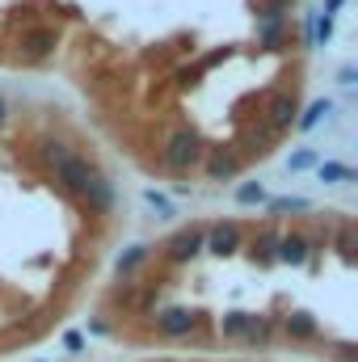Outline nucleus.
<instances>
[{"label": "nucleus", "instance_id": "nucleus-15", "mask_svg": "<svg viewBox=\"0 0 358 362\" xmlns=\"http://www.w3.org/2000/svg\"><path fill=\"white\" fill-rule=\"evenodd\" d=\"M148 253H152L148 245H131V249H127V253H122V257L114 262V270H118V278H127V274H135L139 266H144V262H148Z\"/></svg>", "mask_w": 358, "mask_h": 362}, {"label": "nucleus", "instance_id": "nucleus-24", "mask_svg": "<svg viewBox=\"0 0 358 362\" xmlns=\"http://www.w3.org/2000/svg\"><path fill=\"white\" fill-rule=\"evenodd\" d=\"M38 148H42V160H51V165H59L68 156V144H59V139H42Z\"/></svg>", "mask_w": 358, "mask_h": 362}, {"label": "nucleus", "instance_id": "nucleus-7", "mask_svg": "<svg viewBox=\"0 0 358 362\" xmlns=\"http://www.w3.org/2000/svg\"><path fill=\"white\" fill-rule=\"evenodd\" d=\"M202 169H207V181H236L241 177V156L232 148H211L202 152Z\"/></svg>", "mask_w": 358, "mask_h": 362}, {"label": "nucleus", "instance_id": "nucleus-31", "mask_svg": "<svg viewBox=\"0 0 358 362\" xmlns=\"http://www.w3.org/2000/svg\"><path fill=\"white\" fill-rule=\"evenodd\" d=\"M4 118H8V101L0 97V122H4Z\"/></svg>", "mask_w": 358, "mask_h": 362}, {"label": "nucleus", "instance_id": "nucleus-22", "mask_svg": "<svg viewBox=\"0 0 358 362\" xmlns=\"http://www.w3.org/2000/svg\"><path fill=\"white\" fill-rule=\"evenodd\" d=\"M161 295H165V282H148V286L139 291V299H135V308H139V312H148L152 303H161Z\"/></svg>", "mask_w": 358, "mask_h": 362}, {"label": "nucleus", "instance_id": "nucleus-9", "mask_svg": "<svg viewBox=\"0 0 358 362\" xmlns=\"http://www.w3.org/2000/svg\"><path fill=\"white\" fill-rule=\"evenodd\" d=\"M81 202L89 206L93 215H110L118 198H114V185H110V181L101 177V173H93V177H89V185L81 189Z\"/></svg>", "mask_w": 358, "mask_h": 362}, {"label": "nucleus", "instance_id": "nucleus-30", "mask_svg": "<svg viewBox=\"0 0 358 362\" xmlns=\"http://www.w3.org/2000/svg\"><path fill=\"white\" fill-rule=\"evenodd\" d=\"M342 4H346V0H329V4H325V17H329L333 8H342Z\"/></svg>", "mask_w": 358, "mask_h": 362}, {"label": "nucleus", "instance_id": "nucleus-19", "mask_svg": "<svg viewBox=\"0 0 358 362\" xmlns=\"http://www.w3.org/2000/svg\"><path fill=\"white\" fill-rule=\"evenodd\" d=\"M287 8H291V0H258L262 21H282V17H287Z\"/></svg>", "mask_w": 358, "mask_h": 362}, {"label": "nucleus", "instance_id": "nucleus-13", "mask_svg": "<svg viewBox=\"0 0 358 362\" xmlns=\"http://www.w3.org/2000/svg\"><path fill=\"white\" fill-rule=\"evenodd\" d=\"M245 346H253V350H266L270 341H274V320H266V316H253V325H249V333L241 337Z\"/></svg>", "mask_w": 358, "mask_h": 362}, {"label": "nucleus", "instance_id": "nucleus-27", "mask_svg": "<svg viewBox=\"0 0 358 362\" xmlns=\"http://www.w3.org/2000/svg\"><path fill=\"white\" fill-rule=\"evenodd\" d=\"M312 165H316V152H308V148L291 156V169H295V173H299V169H312Z\"/></svg>", "mask_w": 358, "mask_h": 362}, {"label": "nucleus", "instance_id": "nucleus-16", "mask_svg": "<svg viewBox=\"0 0 358 362\" xmlns=\"http://www.w3.org/2000/svg\"><path fill=\"white\" fill-rule=\"evenodd\" d=\"M325 114H333V101H325V97H321V101H312V105L304 110V118H299L295 127H299V131H316Z\"/></svg>", "mask_w": 358, "mask_h": 362}, {"label": "nucleus", "instance_id": "nucleus-5", "mask_svg": "<svg viewBox=\"0 0 358 362\" xmlns=\"http://www.w3.org/2000/svg\"><path fill=\"white\" fill-rule=\"evenodd\" d=\"M93 173H97V169H93L85 156H76V152H68V156L55 165V181H59V189H64V194H72V198H81V189L89 185Z\"/></svg>", "mask_w": 358, "mask_h": 362}, {"label": "nucleus", "instance_id": "nucleus-29", "mask_svg": "<svg viewBox=\"0 0 358 362\" xmlns=\"http://www.w3.org/2000/svg\"><path fill=\"white\" fill-rule=\"evenodd\" d=\"M337 81H342V85H354L358 72H354V68H342V72H337Z\"/></svg>", "mask_w": 358, "mask_h": 362}, {"label": "nucleus", "instance_id": "nucleus-23", "mask_svg": "<svg viewBox=\"0 0 358 362\" xmlns=\"http://www.w3.org/2000/svg\"><path fill=\"white\" fill-rule=\"evenodd\" d=\"M337 249H342V257H350V253H354V223H350V219H342V223H337Z\"/></svg>", "mask_w": 358, "mask_h": 362}, {"label": "nucleus", "instance_id": "nucleus-1", "mask_svg": "<svg viewBox=\"0 0 358 362\" xmlns=\"http://www.w3.org/2000/svg\"><path fill=\"white\" fill-rule=\"evenodd\" d=\"M161 165H165L169 173H190V169L202 165V144H198V135H194L190 127L169 131V139H165V148H161Z\"/></svg>", "mask_w": 358, "mask_h": 362}, {"label": "nucleus", "instance_id": "nucleus-26", "mask_svg": "<svg viewBox=\"0 0 358 362\" xmlns=\"http://www.w3.org/2000/svg\"><path fill=\"white\" fill-rule=\"evenodd\" d=\"M312 30H316V42H321V47H325V42H329V38H333V17H321V21H316V25H312Z\"/></svg>", "mask_w": 358, "mask_h": 362}, {"label": "nucleus", "instance_id": "nucleus-20", "mask_svg": "<svg viewBox=\"0 0 358 362\" xmlns=\"http://www.w3.org/2000/svg\"><path fill=\"white\" fill-rule=\"evenodd\" d=\"M270 211H274V215H287V211H312V202L299 198V194H291V198H274Z\"/></svg>", "mask_w": 358, "mask_h": 362}, {"label": "nucleus", "instance_id": "nucleus-12", "mask_svg": "<svg viewBox=\"0 0 358 362\" xmlns=\"http://www.w3.org/2000/svg\"><path fill=\"white\" fill-rule=\"evenodd\" d=\"M282 333L295 337V341H308V337H316V320H312L308 312H291V316L282 320Z\"/></svg>", "mask_w": 358, "mask_h": 362}, {"label": "nucleus", "instance_id": "nucleus-28", "mask_svg": "<svg viewBox=\"0 0 358 362\" xmlns=\"http://www.w3.org/2000/svg\"><path fill=\"white\" fill-rule=\"evenodd\" d=\"M64 346H68L72 354H81V350H85V337H81V333H64Z\"/></svg>", "mask_w": 358, "mask_h": 362}, {"label": "nucleus", "instance_id": "nucleus-18", "mask_svg": "<svg viewBox=\"0 0 358 362\" xmlns=\"http://www.w3.org/2000/svg\"><path fill=\"white\" fill-rule=\"evenodd\" d=\"M321 181L346 185V181H354V169H346V165H337V160H325V165H321Z\"/></svg>", "mask_w": 358, "mask_h": 362}, {"label": "nucleus", "instance_id": "nucleus-6", "mask_svg": "<svg viewBox=\"0 0 358 362\" xmlns=\"http://www.w3.org/2000/svg\"><path fill=\"white\" fill-rule=\"evenodd\" d=\"M241 245H245V236H241V223H232V219L211 223V228H207V240H202V249L215 253V257H232Z\"/></svg>", "mask_w": 358, "mask_h": 362}, {"label": "nucleus", "instance_id": "nucleus-32", "mask_svg": "<svg viewBox=\"0 0 358 362\" xmlns=\"http://www.w3.org/2000/svg\"><path fill=\"white\" fill-rule=\"evenodd\" d=\"M156 362H173V358H156Z\"/></svg>", "mask_w": 358, "mask_h": 362}, {"label": "nucleus", "instance_id": "nucleus-10", "mask_svg": "<svg viewBox=\"0 0 358 362\" xmlns=\"http://www.w3.org/2000/svg\"><path fill=\"white\" fill-rule=\"evenodd\" d=\"M308 257H312V236H304V232H278V262L304 266Z\"/></svg>", "mask_w": 358, "mask_h": 362}, {"label": "nucleus", "instance_id": "nucleus-17", "mask_svg": "<svg viewBox=\"0 0 358 362\" xmlns=\"http://www.w3.org/2000/svg\"><path fill=\"white\" fill-rule=\"evenodd\" d=\"M258 38H262V47H270V51L282 47L287 42V21H262L258 25Z\"/></svg>", "mask_w": 358, "mask_h": 362}, {"label": "nucleus", "instance_id": "nucleus-11", "mask_svg": "<svg viewBox=\"0 0 358 362\" xmlns=\"http://www.w3.org/2000/svg\"><path fill=\"white\" fill-rule=\"evenodd\" d=\"M249 257H253L258 266H274V262H278V232H274V228H258V232H253Z\"/></svg>", "mask_w": 358, "mask_h": 362}, {"label": "nucleus", "instance_id": "nucleus-25", "mask_svg": "<svg viewBox=\"0 0 358 362\" xmlns=\"http://www.w3.org/2000/svg\"><path fill=\"white\" fill-rule=\"evenodd\" d=\"M144 202H148V206H156L161 215H173V202H169L165 194H156V189H144Z\"/></svg>", "mask_w": 358, "mask_h": 362}, {"label": "nucleus", "instance_id": "nucleus-8", "mask_svg": "<svg viewBox=\"0 0 358 362\" xmlns=\"http://www.w3.org/2000/svg\"><path fill=\"white\" fill-rule=\"evenodd\" d=\"M194 329H198V312H190V308H165V312L156 316V333L169 337V341L190 337Z\"/></svg>", "mask_w": 358, "mask_h": 362}, {"label": "nucleus", "instance_id": "nucleus-4", "mask_svg": "<svg viewBox=\"0 0 358 362\" xmlns=\"http://www.w3.org/2000/svg\"><path fill=\"white\" fill-rule=\"evenodd\" d=\"M202 240H207V228H202V223H190V228H181V232L169 236L165 257H169L173 266H185V262H194V257L202 253Z\"/></svg>", "mask_w": 358, "mask_h": 362}, {"label": "nucleus", "instance_id": "nucleus-2", "mask_svg": "<svg viewBox=\"0 0 358 362\" xmlns=\"http://www.w3.org/2000/svg\"><path fill=\"white\" fill-rule=\"evenodd\" d=\"M262 122H266L274 135H287V131L299 122V93L295 89L274 93V97L266 101V110H262Z\"/></svg>", "mask_w": 358, "mask_h": 362}, {"label": "nucleus", "instance_id": "nucleus-21", "mask_svg": "<svg viewBox=\"0 0 358 362\" xmlns=\"http://www.w3.org/2000/svg\"><path fill=\"white\" fill-rule=\"evenodd\" d=\"M236 202H241V206H253V202H266V189H262L258 181H245V185L236 189Z\"/></svg>", "mask_w": 358, "mask_h": 362}, {"label": "nucleus", "instance_id": "nucleus-3", "mask_svg": "<svg viewBox=\"0 0 358 362\" xmlns=\"http://www.w3.org/2000/svg\"><path fill=\"white\" fill-rule=\"evenodd\" d=\"M17 47H21V59H25V64H42L47 55H55L59 30H51V25H25Z\"/></svg>", "mask_w": 358, "mask_h": 362}, {"label": "nucleus", "instance_id": "nucleus-14", "mask_svg": "<svg viewBox=\"0 0 358 362\" xmlns=\"http://www.w3.org/2000/svg\"><path fill=\"white\" fill-rule=\"evenodd\" d=\"M249 325H253V312H228V316L219 320V333L232 337V341H241V337L249 333Z\"/></svg>", "mask_w": 358, "mask_h": 362}]
</instances>
